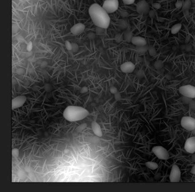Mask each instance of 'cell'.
<instances>
[{"mask_svg":"<svg viewBox=\"0 0 195 192\" xmlns=\"http://www.w3.org/2000/svg\"><path fill=\"white\" fill-rule=\"evenodd\" d=\"M181 27H182V24L180 23H178L173 25L171 28V33L173 34H177L181 29Z\"/></svg>","mask_w":195,"mask_h":192,"instance_id":"15","label":"cell"},{"mask_svg":"<svg viewBox=\"0 0 195 192\" xmlns=\"http://www.w3.org/2000/svg\"><path fill=\"white\" fill-rule=\"evenodd\" d=\"M135 65L131 61H127L121 66V70L125 74L132 73L135 69Z\"/></svg>","mask_w":195,"mask_h":192,"instance_id":"10","label":"cell"},{"mask_svg":"<svg viewBox=\"0 0 195 192\" xmlns=\"http://www.w3.org/2000/svg\"><path fill=\"white\" fill-rule=\"evenodd\" d=\"M26 100V98L25 96H18L14 99L12 101V110L18 109L22 107Z\"/></svg>","mask_w":195,"mask_h":192,"instance_id":"8","label":"cell"},{"mask_svg":"<svg viewBox=\"0 0 195 192\" xmlns=\"http://www.w3.org/2000/svg\"><path fill=\"white\" fill-rule=\"evenodd\" d=\"M191 172V173H192V174H195V165L194 166H193V167L192 168Z\"/></svg>","mask_w":195,"mask_h":192,"instance_id":"29","label":"cell"},{"mask_svg":"<svg viewBox=\"0 0 195 192\" xmlns=\"http://www.w3.org/2000/svg\"><path fill=\"white\" fill-rule=\"evenodd\" d=\"M91 128L93 133L99 137H101L103 135L102 129L100 125L95 121L91 123Z\"/></svg>","mask_w":195,"mask_h":192,"instance_id":"14","label":"cell"},{"mask_svg":"<svg viewBox=\"0 0 195 192\" xmlns=\"http://www.w3.org/2000/svg\"><path fill=\"white\" fill-rule=\"evenodd\" d=\"M133 37V34H132V33L130 31H126L124 34V39H125V40L126 42H131V39H132Z\"/></svg>","mask_w":195,"mask_h":192,"instance_id":"19","label":"cell"},{"mask_svg":"<svg viewBox=\"0 0 195 192\" xmlns=\"http://www.w3.org/2000/svg\"><path fill=\"white\" fill-rule=\"evenodd\" d=\"M87 91H88V89H87V88L85 87H83V88L81 89V92H82V93H85V92H87Z\"/></svg>","mask_w":195,"mask_h":192,"instance_id":"28","label":"cell"},{"mask_svg":"<svg viewBox=\"0 0 195 192\" xmlns=\"http://www.w3.org/2000/svg\"><path fill=\"white\" fill-rule=\"evenodd\" d=\"M32 48H33L32 42H29L28 43V45H27V47H26V48H27V50H29V51H30V50H32Z\"/></svg>","mask_w":195,"mask_h":192,"instance_id":"26","label":"cell"},{"mask_svg":"<svg viewBox=\"0 0 195 192\" xmlns=\"http://www.w3.org/2000/svg\"><path fill=\"white\" fill-rule=\"evenodd\" d=\"M65 45L68 50H72V43H71L69 41H66L65 42Z\"/></svg>","mask_w":195,"mask_h":192,"instance_id":"23","label":"cell"},{"mask_svg":"<svg viewBox=\"0 0 195 192\" xmlns=\"http://www.w3.org/2000/svg\"><path fill=\"white\" fill-rule=\"evenodd\" d=\"M12 155L14 157H17L19 155V150L17 149H13L12 151Z\"/></svg>","mask_w":195,"mask_h":192,"instance_id":"22","label":"cell"},{"mask_svg":"<svg viewBox=\"0 0 195 192\" xmlns=\"http://www.w3.org/2000/svg\"><path fill=\"white\" fill-rule=\"evenodd\" d=\"M149 7L145 1H142L137 4V10L140 14H146L148 12Z\"/></svg>","mask_w":195,"mask_h":192,"instance_id":"11","label":"cell"},{"mask_svg":"<svg viewBox=\"0 0 195 192\" xmlns=\"http://www.w3.org/2000/svg\"><path fill=\"white\" fill-rule=\"evenodd\" d=\"M85 26L82 23H78L75 25L72 26L70 29L71 34L75 35H78L80 34H82L85 30Z\"/></svg>","mask_w":195,"mask_h":192,"instance_id":"12","label":"cell"},{"mask_svg":"<svg viewBox=\"0 0 195 192\" xmlns=\"http://www.w3.org/2000/svg\"><path fill=\"white\" fill-rule=\"evenodd\" d=\"M145 165L147 167H148L149 169H151V170H156L158 167V165L154 162H152V161H149L146 162Z\"/></svg>","mask_w":195,"mask_h":192,"instance_id":"16","label":"cell"},{"mask_svg":"<svg viewBox=\"0 0 195 192\" xmlns=\"http://www.w3.org/2000/svg\"><path fill=\"white\" fill-rule=\"evenodd\" d=\"M169 179L172 183H178L180 181L181 170L177 165H173L170 173Z\"/></svg>","mask_w":195,"mask_h":192,"instance_id":"7","label":"cell"},{"mask_svg":"<svg viewBox=\"0 0 195 192\" xmlns=\"http://www.w3.org/2000/svg\"><path fill=\"white\" fill-rule=\"evenodd\" d=\"M148 50H149L150 54L151 55V56H155V55H156V51L155 48H154V47H149Z\"/></svg>","mask_w":195,"mask_h":192,"instance_id":"20","label":"cell"},{"mask_svg":"<svg viewBox=\"0 0 195 192\" xmlns=\"http://www.w3.org/2000/svg\"><path fill=\"white\" fill-rule=\"evenodd\" d=\"M135 1L136 0H122L123 4H125V5H131L134 4Z\"/></svg>","mask_w":195,"mask_h":192,"instance_id":"24","label":"cell"},{"mask_svg":"<svg viewBox=\"0 0 195 192\" xmlns=\"http://www.w3.org/2000/svg\"><path fill=\"white\" fill-rule=\"evenodd\" d=\"M148 49L149 47L146 46V45H141V46H136V50L140 53H144L148 50Z\"/></svg>","mask_w":195,"mask_h":192,"instance_id":"18","label":"cell"},{"mask_svg":"<svg viewBox=\"0 0 195 192\" xmlns=\"http://www.w3.org/2000/svg\"><path fill=\"white\" fill-rule=\"evenodd\" d=\"M88 13L93 24L97 27L107 29L110 23L109 13L98 4H93L88 9Z\"/></svg>","mask_w":195,"mask_h":192,"instance_id":"1","label":"cell"},{"mask_svg":"<svg viewBox=\"0 0 195 192\" xmlns=\"http://www.w3.org/2000/svg\"><path fill=\"white\" fill-rule=\"evenodd\" d=\"M79 50V46L77 43H72V51L75 52H77Z\"/></svg>","mask_w":195,"mask_h":192,"instance_id":"21","label":"cell"},{"mask_svg":"<svg viewBox=\"0 0 195 192\" xmlns=\"http://www.w3.org/2000/svg\"><path fill=\"white\" fill-rule=\"evenodd\" d=\"M181 126L188 131L195 130V119L191 117H184L181 120Z\"/></svg>","mask_w":195,"mask_h":192,"instance_id":"6","label":"cell"},{"mask_svg":"<svg viewBox=\"0 0 195 192\" xmlns=\"http://www.w3.org/2000/svg\"><path fill=\"white\" fill-rule=\"evenodd\" d=\"M131 42L136 46H141L146 45V41L144 38L140 36H133Z\"/></svg>","mask_w":195,"mask_h":192,"instance_id":"13","label":"cell"},{"mask_svg":"<svg viewBox=\"0 0 195 192\" xmlns=\"http://www.w3.org/2000/svg\"><path fill=\"white\" fill-rule=\"evenodd\" d=\"M110 91L112 93H116L117 92V89L114 87H112L110 88Z\"/></svg>","mask_w":195,"mask_h":192,"instance_id":"27","label":"cell"},{"mask_svg":"<svg viewBox=\"0 0 195 192\" xmlns=\"http://www.w3.org/2000/svg\"><path fill=\"white\" fill-rule=\"evenodd\" d=\"M179 92L183 96L188 98H195V87L192 85L181 86L179 88Z\"/></svg>","mask_w":195,"mask_h":192,"instance_id":"3","label":"cell"},{"mask_svg":"<svg viewBox=\"0 0 195 192\" xmlns=\"http://www.w3.org/2000/svg\"><path fill=\"white\" fill-rule=\"evenodd\" d=\"M184 149L186 151L191 154H193L195 152V137H192L187 139L185 143Z\"/></svg>","mask_w":195,"mask_h":192,"instance_id":"9","label":"cell"},{"mask_svg":"<svg viewBox=\"0 0 195 192\" xmlns=\"http://www.w3.org/2000/svg\"><path fill=\"white\" fill-rule=\"evenodd\" d=\"M191 7V2L190 0H187L184 4H183V10L184 11V12L187 14L188 13V11H189V9H190Z\"/></svg>","mask_w":195,"mask_h":192,"instance_id":"17","label":"cell"},{"mask_svg":"<svg viewBox=\"0 0 195 192\" xmlns=\"http://www.w3.org/2000/svg\"><path fill=\"white\" fill-rule=\"evenodd\" d=\"M102 7L109 14L112 13L118 9V0H106L103 2Z\"/></svg>","mask_w":195,"mask_h":192,"instance_id":"4","label":"cell"},{"mask_svg":"<svg viewBox=\"0 0 195 192\" xmlns=\"http://www.w3.org/2000/svg\"><path fill=\"white\" fill-rule=\"evenodd\" d=\"M183 3L181 1H178L176 4V7L177 9L181 8L183 7Z\"/></svg>","mask_w":195,"mask_h":192,"instance_id":"25","label":"cell"},{"mask_svg":"<svg viewBox=\"0 0 195 192\" xmlns=\"http://www.w3.org/2000/svg\"><path fill=\"white\" fill-rule=\"evenodd\" d=\"M154 155L160 159L167 160L169 158V154L168 150L161 146H154L152 149Z\"/></svg>","mask_w":195,"mask_h":192,"instance_id":"5","label":"cell"},{"mask_svg":"<svg viewBox=\"0 0 195 192\" xmlns=\"http://www.w3.org/2000/svg\"><path fill=\"white\" fill-rule=\"evenodd\" d=\"M89 115L87 109L82 107L70 106H68L63 112L64 118L69 122H77L84 119Z\"/></svg>","mask_w":195,"mask_h":192,"instance_id":"2","label":"cell"}]
</instances>
